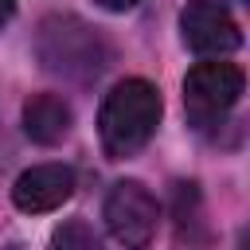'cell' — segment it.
<instances>
[{
	"label": "cell",
	"mask_w": 250,
	"mask_h": 250,
	"mask_svg": "<svg viewBox=\"0 0 250 250\" xmlns=\"http://www.w3.org/2000/svg\"><path fill=\"white\" fill-rule=\"evenodd\" d=\"M35 59L43 62L47 74L86 86L109 66L113 51H109L105 35L98 27H90L86 20L55 12V16H43L35 27Z\"/></svg>",
	"instance_id": "cell-1"
},
{
	"label": "cell",
	"mask_w": 250,
	"mask_h": 250,
	"mask_svg": "<svg viewBox=\"0 0 250 250\" xmlns=\"http://www.w3.org/2000/svg\"><path fill=\"white\" fill-rule=\"evenodd\" d=\"M160 125V90L145 78H125L117 82L98 113V133H102V148L113 160L137 156L152 133Z\"/></svg>",
	"instance_id": "cell-2"
},
{
	"label": "cell",
	"mask_w": 250,
	"mask_h": 250,
	"mask_svg": "<svg viewBox=\"0 0 250 250\" xmlns=\"http://www.w3.org/2000/svg\"><path fill=\"white\" fill-rule=\"evenodd\" d=\"M242 86H246V78H242V70L234 62H219V59L215 62H195L188 70V78H184V109H188V121L199 133L215 129L238 105Z\"/></svg>",
	"instance_id": "cell-3"
},
{
	"label": "cell",
	"mask_w": 250,
	"mask_h": 250,
	"mask_svg": "<svg viewBox=\"0 0 250 250\" xmlns=\"http://www.w3.org/2000/svg\"><path fill=\"white\" fill-rule=\"evenodd\" d=\"M102 219H105V230H109L121 246H145V242L156 234L160 203H156V195H152L145 184L121 180V184H113V191L105 195Z\"/></svg>",
	"instance_id": "cell-4"
},
{
	"label": "cell",
	"mask_w": 250,
	"mask_h": 250,
	"mask_svg": "<svg viewBox=\"0 0 250 250\" xmlns=\"http://www.w3.org/2000/svg\"><path fill=\"white\" fill-rule=\"evenodd\" d=\"M180 27H184V43L195 55L223 59L242 43V31H238L227 0H191L180 16Z\"/></svg>",
	"instance_id": "cell-5"
},
{
	"label": "cell",
	"mask_w": 250,
	"mask_h": 250,
	"mask_svg": "<svg viewBox=\"0 0 250 250\" xmlns=\"http://www.w3.org/2000/svg\"><path fill=\"white\" fill-rule=\"evenodd\" d=\"M74 195V172L66 164H35L27 168L16 188H12V203L23 211V215H43V211H55L62 207L66 199Z\"/></svg>",
	"instance_id": "cell-6"
},
{
	"label": "cell",
	"mask_w": 250,
	"mask_h": 250,
	"mask_svg": "<svg viewBox=\"0 0 250 250\" xmlns=\"http://www.w3.org/2000/svg\"><path fill=\"white\" fill-rule=\"evenodd\" d=\"M70 125H74L70 105L59 94H35V98H27V105H23V133L35 145H59L70 133Z\"/></svg>",
	"instance_id": "cell-7"
},
{
	"label": "cell",
	"mask_w": 250,
	"mask_h": 250,
	"mask_svg": "<svg viewBox=\"0 0 250 250\" xmlns=\"http://www.w3.org/2000/svg\"><path fill=\"white\" fill-rule=\"evenodd\" d=\"M51 246H82V250H90V246H98V234L86 227V223H66L62 230H55V238H51Z\"/></svg>",
	"instance_id": "cell-8"
},
{
	"label": "cell",
	"mask_w": 250,
	"mask_h": 250,
	"mask_svg": "<svg viewBox=\"0 0 250 250\" xmlns=\"http://www.w3.org/2000/svg\"><path fill=\"white\" fill-rule=\"evenodd\" d=\"M105 12H129V8H137L141 0H98Z\"/></svg>",
	"instance_id": "cell-9"
},
{
	"label": "cell",
	"mask_w": 250,
	"mask_h": 250,
	"mask_svg": "<svg viewBox=\"0 0 250 250\" xmlns=\"http://www.w3.org/2000/svg\"><path fill=\"white\" fill-rule=\"evenodd\" d=\"M12 16H16V0H0V27H4Z\"/></svg>",
	"instance_id": "cell-10"
}]
</instances>
